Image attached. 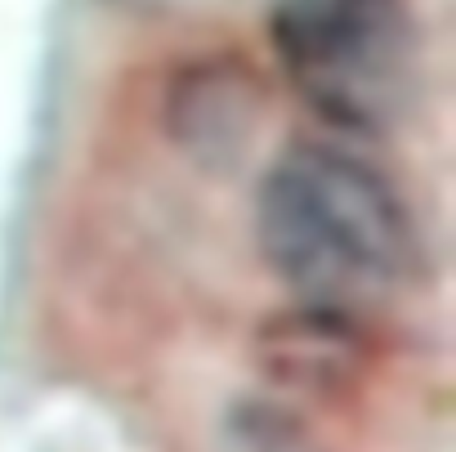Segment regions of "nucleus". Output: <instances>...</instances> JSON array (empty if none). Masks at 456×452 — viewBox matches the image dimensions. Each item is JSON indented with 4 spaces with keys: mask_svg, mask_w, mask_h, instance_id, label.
Segmentation results:
<instances>
[{
    "mask_svg": "<svg viewBox=\"0 0 456 452\" xmlns=\"http://www.w3.org/2000/svg\"><path fill=\"white\" fill-rule=\"evenodd\" d=\"M269 37L300 103L340 135H380L416 95L407 0H273Z\"/></svg>",
    "mask_w": 456,
    "mask_h": 452,
    "instance_id": "f03ea898",
    "label": "nucleus"
},
{
    "mask_svg": "<svg viewBox=\"0 0 456 452\" xmlns=\"http://www.w3.org/2000/svg\"><path fill=\"white\" fill-rule=\"evenodd\" d=\"M260 251L305 314L349 327L407 287L416 234L403 197L362 152L314 139L265 175Z\"/></svg>",
    "mask_w": 456,
    "mask_h": 452,
    "instance_id": "f257e3e1",
    "label": "nucleus"
}]
</instances>
